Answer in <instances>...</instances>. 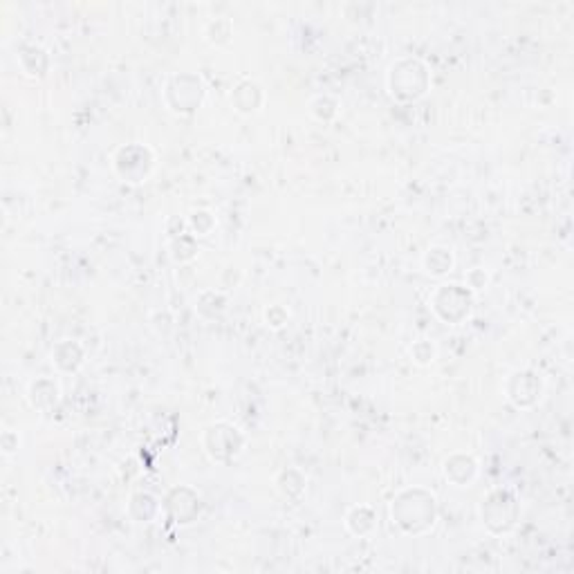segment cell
I'll return each instance as SVG.
<instances>
[{"label": "cell", "instance_id": "cell-1", "mask_svg": "<svg viewBox=\"0 0 574 574\" xmlns=\"http://www.w3.org/2000/svg\"><path fill=\"white\" fill-rule=\"evenodd\" d=\"M451 265H453V258H451V254L447 250H442V247H433V250H428L426 267L431 274H435V276L447 274V272H451Z\"/></svg>", "mask_w": 574, "mask_h": 574}]
</instances>
